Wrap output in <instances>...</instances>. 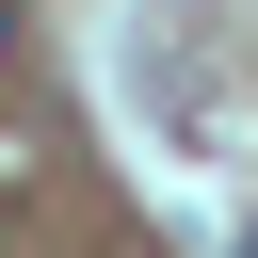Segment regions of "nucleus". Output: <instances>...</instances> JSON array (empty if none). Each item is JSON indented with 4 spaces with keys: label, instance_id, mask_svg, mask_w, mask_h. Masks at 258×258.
Wrapping results in <instances>:
<instances>
[{
    "label": "nucleus",
    "instance_id": "nucleus-1",
    "mask_svg": "<svg viewBox=\"0 0 258 258\" xmlns=\"http://www.w3.org/2000/svg\"><path fill=\"white\" fill-rule=\"evenodd\" d=\"M0 48H16V0H0Z\"/></svg>",
    "mask_w": 258,
    "mask_h": 258
}]
</instances>
